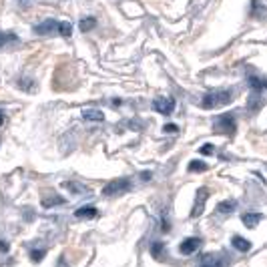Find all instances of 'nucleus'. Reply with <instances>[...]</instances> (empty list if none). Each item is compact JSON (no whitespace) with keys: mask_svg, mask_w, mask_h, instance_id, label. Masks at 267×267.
<instances>
[{"mask_svg":"<svg viewBox=\"0 0 267 267\" xmlns=\"http://www.w3.org/2000/svg\"><path fill=\"white\" fill-rule=\"evenodd\" d=\"M34 32L36 34H52V32H56V34L68 38L72 34V26L68 22H62V20H44V22L34 26Z\"/></svg>","mask_w":267,"mask_h":267,"instance_id":"1","label":"nucleus"},{"mask_svg":"<svg viewBox=\"0 0 267 267\" xmlns=\"http://www.w3.org/2000/svg\"><path fill=\"white\" fill-rule=\"evenodd\" d=\"M229 102H231V90L219 88V90L207 92L201 100V106L203 108H215V106H223V104H229Z\"/></svg>","mask_w":267,"mask_h":267,"instance_id":"2","label":"nucleus"},{"mask_svg":"<svg viewBox=\"0 0 267 267\" xmlns=\"http://www.w3.org/2000/svg\"><path fill=\"white\" fill-rule=\"evenodd\" d=\"M130 189V179H114V181H110L108 185H104V189H102V195L104 197H116V195H122V193H126Z\"/></svg>","mask_w":267,"mask_h":267,"instance_id":"3","label":"nucleus"},{"mask_svg":"<svg viewBox=\"0 0 267 267\" xmlns=\"http://www.w3.org/2000/svg\"><path fill=\"white\" fill-rule=\"evenodd\" d=\"M213 126H215L217 132H221V135H233L235 128H237V124H235V116H233L231 112H225V114H221V116L215 120Z\"/></svg>","mask_w":267,"mask_h":267,"instance_id":"4","label":"nucleus"},{"mask_svg":"<svg viewBox=\"0 0 267 267\" xmlns=\"http://www.w3.org/2000/svg\"><path fill=\"white\" fill-rule=\"evenodd\" d=\"M153 108H155L157 112L169 116V114L175 110V98H171V96H159V98L153 100Z\"/></svg>","mask_w":267,"mask_h":267,"instance_id":"5","label":"nucleus"},{"mask_svg":"<svg viewBox=\"0 0 267 267\" xmlns=\"http://www.w3.org/2000/svg\"><path fill=\"white\" fill-rule=\"evenodd\" d=\"M199 247H201V239L199 237H187L185 241H181L179 251H181V255H193Z\"/></svg>","mask_w":267,"mask_h":267,"instance_id":"6","label":"nucleus"},{"mask_svg":"<svg viewBox=\"0 0 267 267\" xmlns=\"http://www.w3.org/2000/svg\"><path fill=\"white\" fill-rule=\"evenodd\" d=\"M247 82L253 88V92H261L267 88V76H261V74H247Z\"/></svg>","mask_w":267,"mask_h":267,"instance_id":"7","label":"nucleus"},{"mask_svg":"<svg viewBox=\"0 0 267 267\" xmlns=\"http://www.w3.org/2000/svg\"><path fill=\"white\" fill-rule=\"evenodd\" d=\"M82 118L90 120V122H102L104 120V112L98 108H84L82 110Z\"/></svg>","mask_w":267,"mask_h":267,"instance_id":"8","label":"nucleus"},{"mask_svg":"<svg viewBox=\"0 0 267 267\" xmlns=\"http://www.w3.org/2000/svg\"><path fill=\"white\" fill-rule=\"evenodd\" d=\"M261 219H263V215H261V213H243V215H241L243 225H245V227H249V229L257 227V225L261 223Z\"/></svg>","mask_w":267,"mask_h":267,"instance_id":"9","label":"nucleus"},{"mask_svg":"<svg viewBox=\"0 0 267 267\" xmlns=\"http://www.w3.org/2000/svg\"><path fill=\"white\" fill-rule=\"evenodd\" d=\"M231 245H233V249H237V251H241V253H247V251L251 249V241H247V239L241 237V235H233V237H231Z\"/></svg>","mask_w":267,"mask_h":267,"instance_id":"10","label":"nucleus"},{"mask_svg":"<svg viewBox=\"0 0 267 267\" xmlns=\"http://www.w3.org/2000/svg\"><path fill=\"white\" fill-rule=\"evenodd\" d=\"M199 267H223V259L217 257V255H213V253H209V255H205L201 259Z\"/></svg>","mask_w":267,"mask_h":267,"instance_id":"11","label":"nucleus"},{"mask_svg":"<svg viewBox=\"0 0 267 267\" xmlns=\"http://www.w3.org/2000/svg\"><path fill=\"white\" fill-rule=\"evenodd\" d=\"M207 189H201L199 193H197V201H195V207H193V211H191V215L193 217H197L201 211H203V205H205V199H207Z\"/></svg>","mask_w":267,"mask_h":267,"instance_id":"12","label":"nucleus"},{"mask_svg":"<svg viewBox=\"0 0 267 267\" xmlns=\"http://www.w3.org/2000/svg\"><path fill=\"white\" fill-rule=\"evenodd\" d=\"M237 209V201H233V199H227V201H221L219 205H217V213H221V215H227V213H233Z\"/></svg>","mask_w":267,"mask_h":267,"instance_id":"13","label":"nucleus"},{"mask_svg":"<svg viewBox=\"0 0 267 267\" xmlns=\"http://www.w3.org/2000/svg\"><path fill=\"white\" fill-rule=\"evenodd\" d=\"M74 215H76L78 219H94V217L98 215V211H96L94 207H80Z\"/></svg>","mask_w":267,"mask_h":267,"instance_id":"14","label":"nucleus"},{"mask_svg":"<svg viewBox=\"0 0 267 267\" xmlns=\"http://www.w3.org/2000/svg\"><path fill=\"white\" fill-rule=\"evenodd\" d=\"M64 189H68V191L74 193V195H84V193H88V189H86L84 185H78V183H74V181H66V183H64Z\"/></svg>","mask_w":267,"mask_h":267,"instance_id":"15","label":"nucleus"},{"mask_svg":"<svg viewBox=\"0 0 267 267\" xmlns=\"http://www.w3.org/2000/svg\"><path fill=\"white\" fill-rule=\"evenodd\" d=\"M259 106H261V92H253L249 96V100H247V108L249 110H257Z\"/></svg>","mask_w":267,"mask_h":267,"instance_id":"16","label":"nucleus"},{"mask_svg":"<svg viewBox=\"0 0 267 267\" xmlns=\"http://www.w3.org/2000/svg\"><path fill=\"white\" fill-rule=\"evenodd\" d=\"M94 26H96V20H94L92 16H86V18L80 20V30H82V32H88V30H92Z\"/></svg>","mask_w":267,"mask_h":267,"instance_id":"17","label":"nucleus"},{"mask_svg":"<svg viewBox=\"0 0 267 267\" xmlns=\"http://www.w3.org/2000/svg\"><path fill=\"white\" fill-rule=\"evenodd\" d=\"M189 171L191 173H203V171H207V165L203 161H191L189 163Z\"/></svg>","mask_w":267,"mask_h":267,"instance_id":"18","label":"nucleus"},{"mask_svg":"<svg viewBox=\"0 0 267 267\" xmlns=\"http://www.w3.org/2000/svg\"><path fill=\"white\" fill-rule=\"evenodd\" d=\"M8 42H16V36L12 32H0V48H2L4 44Z\"/></svg>","mask_w":267,"mask_h":267,"instance_id":"19","label":"nucleus"},{"mask_svg":"<svg viewBox=\"0 0 267 267\" xmlns=\"http://www.w3.org/2000/svg\"><path fill=\"white\" fill-rule=\"evenodd\" d=\"M62 203H64V199H62V197H58V195H54L52 199L48 197V199H44V201H42V205H44V207H54V205H62Z\"/></svg>","mask_w":267,"mask_h":267,"instance_id":"20","label":"nucleus"},{"mask_svg":"<svg viewBox=\"0 0 267 267\" xmlns=\"http://www.w3.org/2000/svg\"><path fill=\"white\" fill-rule=\"evenodd\" d=\"M151 255L155 257V259H163V243H153V247H151Z\"/></svg>","mask_w":267,"mask_h":267,"instance_id":"21","label":"nucleus"},{"mask_svg":"<svg viewBox=\"0 0 267 267\" xmlns=\"http://www.w3.org/2000/svg\"><path fill=\"white\" fill-rule=\"evenodd\" d=\"M199 153H203V155H213V145H211V143L203 145V147L199 149Z\"/></svg>","mask_w":267,"mask_h":267,"instance_id":"22","label":"nucleus"},{"mask_svg":"<svg viewBox=\"0 0 267 267\" xmlns=\"http://www.w3.org/2000/svg\"><path fill=\"white\" fill-rule=\"evenodd\" d=\"M163 130H165V132H177V130H179V126H177V124H165V126H163Z\"/></svg>","mask_w":267,"mask_h":267,"instance_id":"23","label":"nucleus"},{"mask_svg":"<svg viewBox=\"0 0 267 267\" xmlns=\"http://www.w3.org/2000/svg\"><path fill=\"white\" fill-rule=\"evenodd\" d=\"M30 257H32V261H40V259L44 257V251H38V253H36V251H32V255H30Z\"/></svg>","mask_w":267,"mask_h":267,"instance_id":"24","label":"nucleus"},{"mask_svg":"<svg viewBox=\"0 0 267 267\" xmlns=\"http://www.w3.org/2000/svg\"><path fill=\"white\" fill-rule=\"evenodd\" d=\"M0 251H2V253H4V251H8V243H6V241H2V239H0Z\"/></svg>","mask_w":267,"mask_h":267,"instance_id":"25","label":"nucleus"},{"mask_svg":"<svg viewBox=\"0 0 267 267\" xmlns=\"http://www.w3.org/2000/svg\"><path fill=\"white\" fill-rule=\"evenodd\" d=\"M2 122H4V112L0 110V124H2Z\"/></svg>","mask_w":267,"mask_h":267,"instance_id":"26","label":"nucleus"},{"mask_svg":"<svg viewBox=\"0 0 267 267\" xmlns=\"http://www.w3.org/2000/svg\"><path fill=\"white\" fill-rule=\"evenodd\" d=\"M18 2H20V4H28V0H18Z\"/></svg>","mask_w":267,"mask_h":267,"instance_id":"27","label":"nucleus"}]
</instances>
